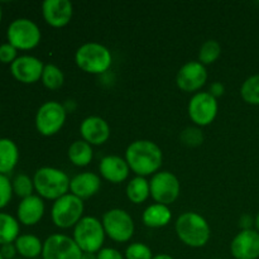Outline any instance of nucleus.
<instances>
[{
    "label": "nucleus",
    "mask_w": 259,
    "mask_h": 259,
    "mask_svg": "<svg viewBox=\"0 0 259 259\" xmlns=\"http://www.w3.org/2000/svg\"><path fill=\"white\" fill-rule=\"evenodd\" d=\"M81 136L89 144L100 146L110 137V126L100 116H89L83 119L80 125Z\"/></svg>",
    "instance_id": "17"
},
{
    "label": "nucleus",
    "mask_w": 259,
    "mask_h": 259,
    "mask_svg": "<svg viewBox=\"0 0 259 259\" xmlns=\"http://www.w3.org/2000/svg\"><path fill=\"white\" fill-rule=\"evenodd\" d=\"M43 18L55 28L65 27L70 23L73 8L68 0H46L42 4Z\"/></svg>",
    "instance_id": "16"
},
{
    "label": "nucleus",
    "mask_w": 259,
    "mask_h": 259,
    "mask_svg": "<svg viewBox=\"0 0 259 259\" xmlns=\"http://www.w3.org/2000/svg\"><path fill=\"white\" fill-rule=\"evenodd\" d=\"M210 94H211L214 98H218V96L223 95V94H224V86H223L220 82L212 83L211 88H210Z\"/></svg>",
    "instance_id": "37"
},
{
    "label": "nucleus",
    "mask_w": 259,
    "mask_h": 259,
    "mask_svg": "<svg viewBox=\"0 0 259 259\" xmlns=\"http://www.w3.org/2000/svg\"><path fill=\"white\" fill-rule=\"evenodd\" d=\"M13 186V192H14L17 196L25 199V197H29L33 195V190H34V184H33V180L29 179V176L27 175H18L14 177L12 182Z\"/></svg>",
    "instance_id": "30"
},
{
    "label": "nucleus",
    "mask_w": 259,
    "mask_h": 259,
    "mask_svg": "<svg viewBox=\"0 0 259 259\" xmlns=\"http://www.w3.org/2000/svg\"><path fill=\"white\" fill-rule=\"evenodd\" d=\"M2 18H3V10H2V7H0V22H2Z\"/></svg>",
    "instance_id": "42"
},
{
    "label": "nucleus",
    "mask_w": 259,
    "mask_h": 259,
    "mask_svg": "<svg viewBox=\"0 0 259 259\" xmlns=\"http://www.w3.org/2000/svg\"><path fill=\"white\" fill-rule=\"evenodd\" d=\"M43 259H81L82 250L73 238L63 234H53L43 243Z\"/></svg>",
    "instance_id": "11"
},
{
    "label": "nucleus",
    "mask_w": 259,
    "mask_h": 259,
    "mask_svg": "<svg viewBox=\"0 0 259 259\" xmlns=\"http://www.w3.org/2000/svg\"><path fill=\"white\" fill-rule=\"evenodd\" d=\"M105 230L103 223L94 217H85L76 224L73 240L82 253H98L103 249Z\"/></svg>",
    "instance_id": "5"
},
{
    "label": "nucleus",
    "mask_w": 259,
    "mask_h": 259,
    "mask_svg": "<svg viewBox=\"0 0 259 259\" xmlns=\"http://www.w3.org/2000/svg\"><path fill=\"white\" fill-rule=\"evenodd\" d=\"M176 233L182 243L192 248H201L209 242L210 230L206 220L197 212H184L176 222Z\"/></svg>",
    "instance_id": "2"
},
{
    "label": "nucleus",
    "mask_w": 259,
    "mask_h": 259,
    "mask_svg": "<svg viewBox=\"0 0 259 259\" xmlns=\"http://www.w3.org/2000/svg\"><path fill=\"white\" fill-rule=\"evenodd\" d=\"M19 223L12 215L0 212V245L14 243L19 237Z\"/></svg>",
    "instance_id": "25"
},
{
    "label": "nucleus",
    "mask_w": 259,
    "mask_h": 259,
    "mask_svg": "<svg viewBox=\"0 0 259 259\" xmlns=\"http://www.w3.org/2000/svg\"><path fill=\"white\" fill-rule=\"evenodd\" d=\"M0 259H4V258H3V255H2V253H0Z\"/></svg>",
    "instance_id": "43"
},
{
    "label": "nucleus",
    "mask_w": 259,
    "mask_h": 259,
    "mask_svg": "<svg viewBox=\"0 0 259 259\" xmlns=\"http://www.w3.org/2000/svg\"><path fill=\"white\" fill-rule=\"evenodd\" d=\"M126 259H153V254L148 245L143 243H133L125 250Z\"/></svg>",
    "instance_id": "31"
},
{
    "label": "nucleus",
    "mask_w": 259,
    "mask_h": 259,
    "mask_svg": "<svg viewBox=\"0 0 259 259\" xmlns=\"http://www.w3.org/2000/svg\"><path fill=\"white\" fill-rule=\"evenodd\" d=\"M240 95L245 103L259 105V75L250 76L243 82Z\"/></svg>",
    "instance_id": "28"
},
{
    "label": "nucleus",
    "mask_w": 259,
    "mask_h": 259,
    "mask_svg": "<svg viewBox=\"0 0 259 259\" xmlns=\"http://www.w3.org/2000/svg\"><path fill=\"white\" fill-rule=\"evenodd\" d=\"M101 176L113 184H119L126 180L129 175V166L125 159L118 156H106L101 159L100 166Z\"/></svg>",
    "instance_id": "19"
},
{
    "label": "nucleus",
    "mask_w": 259,
    "mask_h": 259,
    "mask_svg": "<svg viewBox=\"0 0 259 259\" xmlns=\"http://www.w3.org/2000/svg\"><path fill=\"white\" fill-rule=\"evenodd\" d=\"M8 40L17 50H32L40 42V30L33 20L19 18L13 20L7 30Z\"/></svg>",
    "instance_id": "7"
},
{
    "label": "nucleus",
    "mask_w": 259,
    "mask_h": 259,
    "mask_svg": "<svg viewBox=\"0 0 259 259\" xmlns=\"http://www.w3.org/2000/svg\"><path fill=\"white\" fill-rule=\"evenodd\" d=\"M153 259H174V258L168 254H158L156 255V257H153Z\"/></svg>",
    "instance_id": "40"
},
{
    "label": "nucleus",
    "mask_w": 259,
    "mask_h": 259,
    "mask_svg": "<svg viewBox=\"0 0 259 259\" xmlns=\"http://www.w3.org/2000/svg\"><path fill=\"white\" fill-rule=\"evenodd\" d=\"M149 186H151L152 197L157 204L167 206L176 201L180 195L179 179L168 171L157 172L152 177Z\"/></svg>",
    "instance_id": "10"
},
{
    "label": "nucleus",
    "mask_w": 259,
    "mask_h": 259,
    "mask_svg": "<svg viewBox=\"0 0 259 259\" xmlns=\"http://www.w3.org/2000/svg\"><path fill=\"white\" fill-rule=\"evenodd\" d=\"M142 219L148 228H162L171 222L172 214L166 205L153 204L144 210Z\"/></svg>",
    "instance_id": "22"
},
{
    "label": "nucleus",
    "mask_w": 259,
    "mask_h": 259,
    "mask_svg": "<svg viewBox=\"0 0 259 259\" xmlns=\"http://www.w3.org/2000/svg\"><path fill=\"white\" fill-rule=\"evenodd\" d=\"M207 80V71L199 61H191L180 68L176 77V83L182 91L192 93L205 85Z\"/></svg>",
    "instance_id": "13"
},
{
    "label": "nucleus",
    "mask_w": 259,
    "mask_h": 259,
    "mask_svg": "<svg viewBox=\"0 0 259 259\" xmlns=\"http://www.w3.org/2000/svg\"><path fill=\"white\" fill-rule=\"evenodd\" d=\"M255 227H257V230H258V233H259V212H258V215H257V218H255Z\"/></svg>",
    "instance_id": "41"
},
{
    "label": "nucleus",
    "mask_w": 259,
    "mask_h": 259,
    "mask_svg": "<svg viewBox=\"0 0 259 259\" xmlns=\"http://www.w3.org/2000/svg\"><path fill=\"white\" fill-rule=\"evenodd\" d=\"M17 252L19 253L24 259L37 258L38 255L42 254L43 243L40 242L39 238L32 234H23L18 237L14 242Z\"/></svg>",
    "instance_id": "23"
},
{
    "label": "nucleus",
    "mask_w": 259,
    "mask_h": 259,
    "mask_svg": "<svg viewBox=\"0 0 259 259\" xmlns=\"http://www.w3.org/2000/svg\"><path fill=\"white\" fill-rule=\"evenodd\" d=\"M230 250L235 259L259 258V233L253 229L242 230L233 239Z\"/></svg>",
    "instance_id": "15"
},
{
    "label": "nucleus",
    "mask_w": 259,
    "mask_h": 259,
    "mask_svg": "<svg viewBox=\"0 0 259 259\" xmlns=\"http://www.w3.org/2000/svg\"><path fill=\"white\" fill-rule=\"evenodd\" d=\"M83 202L77 196L72 194H66L65 196L56 200L52 206V220L56 227L61 229H68L76 227L78 222L82 219Z\"/></svg>",
    "instance_id": "6"
},
{
    "label": "nucleus",
    "mask_w": 259,
    "mask_h": 259,
    "mask_svg": "<svg viewBox=\"0 0 259 259\" xmlns=\"http://www.w3.org/2000/svg\"><path fill=\"white\" fill-rule=\"evenodd\" d=\"M181 141L184 142L187 146H199L204 141V136H202L201 132L196 128H187L182 132L181 134Z\"/></svg>",
    "instance_id": "33"
},
{
    "label": "nucleus",
    "mask_w": 259,
    "mask_h": 259,
    "mask_svg": "<svg viewBox=\"0 0 259 259\" xmlns=\"http://www.w3.org/2000/svg\"><path fill=\"white\" fill-rule=\"evenodd\" d=\"M13 196V186L7 175L0 174V209L7 206Z\"/></svg>",
    "instance_id": "32"
},
{
    "label": "nucleus",
    "mask_w": 259,
    "mask_h": 259,
    "mask_svg": "<svg viewBox=\"0 0 259 259\" xmlns=\"http://www.w3.org/2000/svg\"><path fill=\"white\" fill-rule=\"evenodd\" d=\"M45 65L33 56H20L10 65V72L19 82L34 83L42 78Z\"/></svg>",
    "instance_id": "14"
},
{
    "label": "nucleus",
    "mask_w": 259,
    "mask_h": 259,
    "mask_svg": "<svg viewBox=\"0 0 259 259\" xmlns=\"http://www.w3.org/2000/svg\"><path fill=\"white\" fill-rule=\"evenodd\" d=\"M253 219L249 217V215H243L242 219H240V227H242L243 230H249L252 228Z\"/></svg>",
    "instance_id": "38"
},
{
    "label": "nucleus",
    "mask_w": 259,
    "mask_h": 259,
    "mask_svg": "<svg viewBox=\"0 0 259 259\" xmlns=\"http://www.w3.org/2000/svg\"><path fill=\"white\" fill-rule=\"evenodd\" d=\"M17 215L18 220L22 224L27 225V227L35 225L40 222L45 215V202L39 196H35V195L22 199L19 206H18Z\"/></svg>",
    "instance_id": "18"
},
{
    "label": "nucleus",
    "mask_w": 259,
    "mask_h": 259,
    "mask_svg": "<svg viewBox=\"0 0 259 259\" xmlns=\"http://www.w3.org/2000/svg\"><path fill=\"white\" fill-rule=\"evenodd\" d=\"M76 65L88 73H103L109 70L113 62L111 53L100 43H86L75 55Z\"/></svg>",
    "instance_id": "4"
},
{
    "label": "nucleus",
    "mask_w": 259,
    "mask_h": 259,
    "mask_svg": "<svg viewBox=\"0 0 259 259\" xmlns=\"http://www.w3.org/2000/svg\"><path fill=\"white\" fill-rule=\"evenodd\" d=\"M81 259H98V255L95 253H82Z\"/></svg>",
    "instance_id": "39"
},
{
    "label": "nucleus",
    "mask_w": 259,
    "mask_h": 259,
    "mask_svg": "<svg viewBox=\"0 0 259 259\" xmlns=\"http://www.w3.org/2000/svg\"><path fill=\"white\" fill-rule=\"evenodd\" d=\"M93 148L91 144L85 141H75L68 148V158L75 166L85 167L93 161Z\"/></svg>",
    "instance_id": "24"
},
{
    "label": "nucleus",
    "mask_w": 259,
    "mask_h": 259,
    "mask_svg": "<svg viewBox=\"0 0 259 259\" xmlns=\"http://www.w3.org/2000/svg\"><path fill=\"white\" fill-rule=\"evenodd\" d=\"M220 53H222V46H220L219 42L214 39L206 40L200 48L199 62L202 63L204 66L214 63L219 58Z\"/></svg>",
    "instance_id": "29"
},
{
    "label": "nucleus",
    "mask_w": 259,
    "mask_h": 259,
    "mask_svg": "<svg viewBox=\"0 0 259 259\" xmlns=\"http://www.w3.org/2000/svg\"><path fill=\"white\" fill-rule=\"evenodd\" d=\"M33 184L39 196L48 200H58L67 194L71 181L67 175L61 169L42 167L34 174Z\"/></svg>",
    "instance_id": "3"
},
{
    "label": "nucleus",
    "mask_w": 259,
    "mask_h": 259,
    "mask_svg": "<svg viewBox=\"0 0 259 259\" xmlns=\"http://www.w3.org/2000/svg\"><path fill=\"white\" fill-rule=\"evenodd\" d=\"M100 185L101 182L98 175L93 172H83L71 180L70 190L72 195L77 196L78 199L85 200L94 196L100 189Z\"/></svg>",
    "instance_id": "20"
},
{
    "label": "nucleus",
    "mask_w": 259,
    "mask_h": 259,
    "mask_svg": "<svg viewBox=\"0 0 259 259\" xmlns=\"http://www.w3.org/2000/svg\"><path fill=\"white\" fill-rule=\"evenodd\" d=\"M19 159L18 147L12 139L0 138V174L7 175L15 168Z\"/></svg>",
    "instance_id": "21"
},
{
    "label": "nucleus",
    "mask_w": 259,
    "mask_h": 259,
    "mask_svg": "<svg viewBox=\"0 0 259 259\" xmlns=\"http://www.w3.org/2000/svg\"><path fill=\"white\" fill-rule=\"evenodd\" d=\"M42 82L50 90H57L65 82V76L63 72L55 65H46L42 73Z\"/></svg>",
    "instance_id": "27"
},
{
    "label": "nucleus",
    "mask_w": 259,
    "mask_h": 259,
    "mask_svg": "<svg viewBox=\"0 0 259 259\" xmlns=\"http://www.w3.org/2000/svg\"><path fill=\"white\" fill-rule=\"evenodd\" d=\"M0 253H2L4 259H14L17 254V248H15L14 243H9V244L0 245Z\"/></svg>",
    "instance_id": "36"
},
{
    "label": "nucleus",
    "mask_w": 259,
    "mask_h": 259,
    "mask_svg": "<svg viewBox=\"0 0 259 259\" xmlns=\"http://www.w3.org/2000/svg\"><path fill=\"white\" fill-rule=\"evenodd\" d=\"M162 151L151 141H136L126 148L125 161L137 176H148L162 166Z\"/></svg>",
    "instance_id": "1"
},
{
    "label": "nucleus",
    "mask_w": 259,
    "mask_h": 259,
    "mask_svg": "<svg viewBox=\"0 0 259 259\" xmlns=\"http://www.w3.org/2000/svg\"><path fill=\"white\" fill-rule=\"evenodd\" d=\"M17 58V48H15L14 46L10 45L9 42L3 43V45L0 46V62L10 63V65H12Z\"/></svg>",
    "instance_id": "34"
},
{
    "label": "nucleus",
    "mask_w": 259,
    "mask_h": 259,
    "mask_svg": "<svg viewBox=\"0 0 259 259\" xmlns=\"http://www.w3.org/2000/svg\"><path fill=\"white\" fill-rule=\"evenodd\" d=\"M105 234L114 242L124 243L131 240L134 234V222L131 215L121 209H111L103 217Z\"/></svg>",
    "instance_id": "9"
},
{
    "label": "nucleus",
    "mask_w": 259,
    "mask_h": 259,
    "mask_svg": "<svg viewBox=\"0 0 259 259\" xmlns=\"http://www.w3.org/2000/svg\"><path fill=\"white\" fill-rule=\"evenodd\" d=\"M218 114L217 98L210 93H197L189 103V115L195 124L206 126L214 121Z\"/></svg>",
    "instance_id": "12"
},
{
    "label": "nucleus",
    "mask_w": 259,
    "mask_h": 259,
    "mask_svg": "<svg viewBox=\"0 0 259 259\" xmlns=\"http://www.w3.org/2000/svg\"><path fill=\"white\" fill-rule=\"evenodd\" d=\"M98 259H124L121 253L114 248H103L98 252Z\"/></svg>",
    "instance_id": "35"
},
{
    "label": "nucleus",
    "mask_w": 259,
    "mask_h": 259,
    "mask_svg": "<svg viewBox=\"0 0 259 259\" xmlns=\"http://www.w3.org/2000/svg\"><path fill=\"white\" fill-rule=\"evenodd\" d=\"M151 195V186L144 177L137 176L126 186V196L133 204H142Z\"/></svg>",
    "instance_id": "26"
},
{
    "label": "nucleus",
    "mask_w": 259,
    "mask_h": 259,
    "mask_svg": "<svg viewBox=\"0 0 259 259\" xmlns=\"http://www.w3.org/2000/svg\"><path fill=\"white\" fill-rule=\"evenodd\" d=\"M14 259H24V258H14Z\"/></svg>",
    "instance_id": "44"
},
{
    "label": "nucleus",
    "mask_w": 259,
    "mask_h": 259,
    "mask_svg": "<svg viewBox=\"0 0 259 259\" xmlns=\"http://www.w3.org/2000/svg\"><path fill=\"white\" fill-rule=\"evenodd\" d=\"M66 121V109L57 101H47L35 114V128L42 136L51 137L61 131Z\"/></svg>",
    "instance_id": "8"
}]
</instances>
